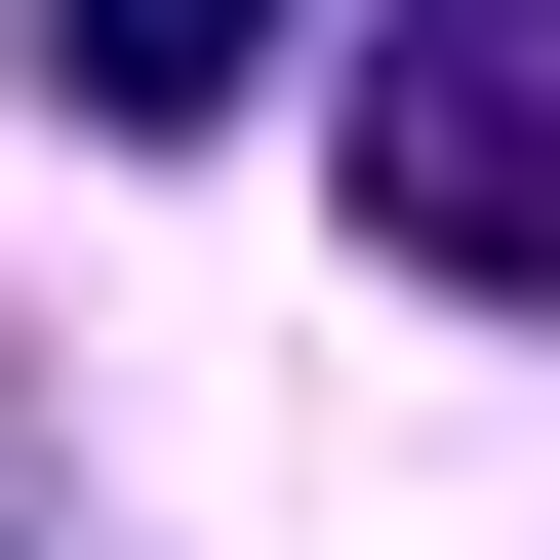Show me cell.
I'll return each instance as SVG.
<instances>
[{
    "label": "cell",
    "instance_id": "6da1fadb",
    "mask_svg": "<svg viewBox=\"0 0 560 560\" xmlns=\"http://www.w3.org/2000/svg\"><path fill=\"white\" fill-rule=\"evenodd\" d=\"M361 241L480 280V320H560V0H400L361 40Z\"/></svg>",
    "mask_w": 560,
    "mask_h": 560
},
{
    "label": "cell",
    "instance_id": "7a4b0ae2",
    "mask_svg": "<svg viewBox=\"0 0 560 560\" xmlns=\"http://www.w3.org/2000/svg\"><path fill=\"white\" fill-rule=\"evenodd\" d=\"M241 40H280V0H40V81H81V120H241Z\"/></svg>",
    "mask_w": 560,
    "mask_h": 560
}]
</instances>
